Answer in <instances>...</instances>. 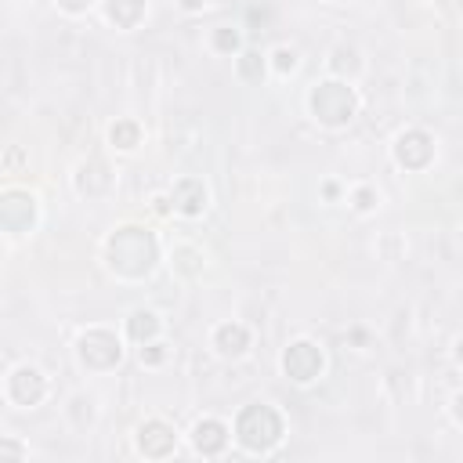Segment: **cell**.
<instances>
[{
	"instance_id": "2",
	"label": "cell",
	"mask_w": 463,
	"mask_h": 463,
	"mask_svg": "<svg viewBox=\"0 0 463 463\" xmlns=\"http://www.w3.org/2000/svg\"><path fill=\"white\" fill-rule=\"evenodd\" d=\"M203 4V0H185V7H199Z\"/></svg>"
},
{
	"instance_id": "1",
	"label": "cell",
	"mask_w": 463,
	"mask_h": 463,
	"mask_svg": "<svg viewBox=\"0 0 463 463\" xmlns=\"http://www.w3.org/2000/svg\"><path fill=\"white\" fill-rule=\"evenodd\" d=\"M275 58H279V65H282V69H286V65H293V54H290V51H279Z\"/></svg>"
}]
</instances>
